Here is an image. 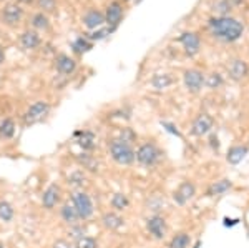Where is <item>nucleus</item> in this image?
Returning a JSON list of instances; mask_svg holds the SVG:
<instances>
[{
	"label": "nucleus",
	"instance_id": "1",
	"mask_svg": "<svg viewBox=\"0 0 249 248\" xmlns=\"http://www.w3.org/2000/svg\"><path fill=\"white\" fill-rule=\"evenodd\" d=\"M208 29H210L213 37H216L218 40H223V42H236L243 35L244 25L234 17L219 15V17L210 19Z\"/></svg>",
	"mask_w": 249,
	"mask_h": 248
},
{
	"label": "nucleus",
	"instance_id": "2",
	"mask_svg": "<svg viewBox=\"0 0 249 248\" xmlns=\"http://www.w3.org/2000/svg\"><path fill=\"white\" fill-rule=\"evenodd\" d=\"M108 152H110V157L116 165L130 167L135 163L133 145L128 142H123V140H120L118 137L111 138L110 142H108Z\"/></svg>",
	"mask_w": 249,
	"mask_h": 248
},
{
	"label": "nucleus",
	"instance_id": "3",
	"mask_svg": "<svg viewBox=\"0 0 249 248\" xmlns=\"http://www.w3.org/2000/svg\"><path fill=\"white\" fill-rule=\"evenodd\" d=\"M70 203L73 205V209L77 210V215L80 222H87L93 217L95 213V203L91 200L90 193L85 190H75L70 195Z\"/></svg>",
	"mask_w": 249,
	"mask_h": 248
},
{
	"label": "nucleus",
	"instance_id": "4",
	"mask_svg": "<svg viewBox=\"0 0 249 248\" xmlns=\"http://www.w3.org/2000/svg\"><path fill=\"white\" fill-rule=\"evenodd\" d=\"M135 160L142 167L150 169V167L158 165V162L161 160V150H160L153 142H144L136 149Z\"/></svg>",
	"mask_w": 249,
	"mask_h": 248
},
{
	"label": "nucleus",
	"instance_id": "5",
	"mask_svg": "<svg viewBox=\"0 0 249 248\" xmlns=\"http://www.w3.org/2000/svg\"><path fill=\"white\" fill-rule=\"evenodd\" d=\"M48 114H50V105H48V102L38 100V102L32 103L25 114H23V123H25V125H35V123L42 122Z\"/></svg>",
	"mask_w": 249,
	"mask_h": 248
},
{
	"label": "nucleus",
	"instance_id": "6",
	"mask_svg": "<svg viewBox=\"0 0 249 248\" xmlns=\"http://www.w3.org/2000/svg\"><path fill=\"white\" fill-rule=\"evenodd\" d=\"M146 230L155 240H163L168 233V222L163 215L153 213L146 218Z\"/></svg>",
	"mask_w": 249,
	"mask_h": 248
},
{
	"label": "nucleus",
	"instance_id": "7",
	"mask_svg": "<svg viewBox=\"0 0 249 248\" xmlns=\"http://www.w3.org/2000/svg\"><path fill=\"white\" fill-rule=\"evenodd\" d=\"M62 195H63L62 187H60L58 183H50V185L43 190L42 198H40L42 207L48 211L55 210V207H57L60 203V200H62Z\"/></svg>",
	"mask_w": 249,
	"mask_h": 248
},
{
	"label": "nucleus",
	"instance_id": "8",
	"mask_svg": "<svg viewBox=\"0 0 249 248\" xmlns=\"http://www.w3.org/2000/svg\"><path fill=\"white\" fill-rule=\"evenodd\" d=\"M196 195V185L190 180H184L178 185V189L175 190V193H173V200H175L176 205L179 207H184L190 200L195 198Z\"/></svg>",
	"mask_w": 249,
	"mask_h": 248
},
{
	"label": "nucleus",
	"instance_id": "9",
	"mask_svg": "<svg viewBox=\"0 0 249 248\" xmlns=\"http://www.w3.org/2000/svg\"><path fill=\"white\" fill-rule=\"evenodd\" d=\"M183 82H184V87L188 89V92H191V94H198L204 85V75H203L201 70L190 69V70L184 72Z\"/></svg>",
	"mask_w": 249,
	"mask_h": 248
},
{
	"label": "nucleus",
	"instance_id": "10",
	"mask_svg": "<svg viewBox=\"0 0 249 248\" xmlns=\"http://www.w3.org/2000/svg\"><path fill=\"white\" fill-rule=\"evenodd\" d=\"M213 125H214V120H213L211 115L199 114L191 123V134L195 137H204L213 130Z\"/></svg>",
	"mask_w": 249,
	"mask_h": 248
},
{
	"label": "nucleus",
	"instance_id": "11",
	"mask_svg": "<svg viewBox=\"0 0 249 248\" xmlns=\"http://www.w3.org/2000/svg\"><path fill=\"white\" fill-rule=\"evenodd\" d=\"M179 42H181L184 54L188 57H195L199 52V47H201V40H199V35L195 34V32H184L179 37Z\"/></svg>",
	"mask_w": 249,
	"mask_h": 248
},
{
	"label": "nucleus",
	"instance_id": "12",
	"mask_svg": "<svg viewBox=\"0 0 249 248\" xmlns=\"http://www.w3.org/2000/svg\"><path fill=\"white\" fill-rule=\"evenodd\" d=\"M73 137H75L77 145L83 152L91 153V152L96 149V137H95V134L91 130H78V132H75V134H73Z\"/></svg>",
	"mask_w": 249,
	"mask_h": 248
},
{
	"label": "nucleus",
	"instance_id": "13",
	"mask_svg": "<svg viewBox=\"0 0 249 248\" xmlns=\"http://www.w3.org/2000/svg\"><path fill=\"white\" fill-rule=\"evenodd\" d=\"M100 223L105 230H110V231H118L120 229L124 227V218L118 211H105L100 218Z\"/></svg>",
	"mask_w": 249,
	"mask_h": 248
},
{
	"label": "nucleus",
	"instance_id": "14",
	"mask_svg": "<svg viewBox=\"0 0 249 248\" xmlns=\"http://www.w3.org/2000/svg\"><path fill=\"white\" fill-rule=\"evenodd\" d=\"M123 19V7L120 2H111L107 7V14H105V22L110 25V32L115 30L118 27V23Z\"/></svg>",
	"mask_w": 249,
	"mask_h": 248
},
{
	"label": "nucleus",
	"instance_id": "15",
	"mask_svg": "<svg viewBox=\"0 0 249 248\" xmlns=\"http://www.w3.org/2000/svg\"><path fill=\"white\" fill-rule=\"evenodd\" d=\"M23 17V10L17 3H7L2 10V20L7 25H17Z\"/></svg>",
	"mask_w": 249,
	"mask_h": 248
},
{
	"label": "nucleus",
	"instance_id": "16",
	"mask_svg": "<svg viewBox=\"0 0 249 248\" xmlns=\"http://www.w3.org/2000/svg\"><path fill=\"white\" fill-rule=\"evenodd\" d=\"M75 160H77V163L82 170L90 172V173H98L100 172V162L96 160L95 155L88 153V152H83V153L77 155Z\"/></svg>",
	"mask_w": 249,
	"mask_h": 248
},
{
	"label": "nucleus",
	"instance_id": "17",
	"mask_svg": "<svg viewBox=\"0 0 249 248\" xmlns=\"http://www.w3.org/2000/svg\"><path fill=\"white\" fill-rule=\"evenodd\" d=\"M228 72H230V77L232 80H243L249 74V67L244 60L236 58L228 65Z\"/></svg>",
	"mask_w": 249,
	"mask_h": 248
},
{
	"label": "nucleus",
	"instance_id": "18",
	"mask_svg": "<svg viewBox=\"0 0 249 248\" xmlns=\"http://www.w3.org/2000/svg\"><path fill=\"white\" fill-rule=\"evenodd\" d=\"M67 183L71 187L73 190H83V187L88 183V175L85 170L77 169L73 172H70V175L67 177Z\"/></svg>",
	"mask_w": 249,
	"mask_h": 248
},
{
	"label": "nucleus",
	"instance_id": "19",
	"mask_svg": "<svg viewBox=\"0 0 249 248\" xmlns=\"http://www.w3.org/2000/svg\"><path fill=\"white\" fill-rule=\"evenodd\" d=\"M55 67H57V70L60 72L62 75H71L75 70H77V62H75L71 57H68V55H58L57 60H55Z\"/></svg>",
	"mask_w": 249,
	"mask_h": 248
},
{
	"label": "nucleus",
	"instance_id": "20",
	"mask_svg": "<svg viewBox=\"0 0 249 248\" xmlns=\"http://www.w3.org/2000/svg\"><path fill=\"white\" fill-rule=\"evenodd\" d=\"M83 25L90 30H95L98 27H102L105 23V15L98 10H88L85 15H83Z\"/></svg>",
	"mask_w": 249,
	"mask_h": 248
},
{
	"label": "nucleus",
	"instance_id": "21",
	"mask_svg": "<svg viewBox=\"0 0 249 248\" xmlns=\"http://www.w3.org/2000/svg\"><path fill=\"white\" fill-rule=\"evenodd\" d=\"M60 218H62L63 223H67L68 227L70 225H77V223H80V218L77 215V210L73 209V205H71L70 202H65L62 207H60Z\"/></svg>",
	"mask_w": 249,
	"mask_h": 248
},
{
	"label": "nucleus",
	"instance_id": "22",
	"mask_svg": "<svg viewBox=\"0 0 249 248\" xmlns=\"http://www.w3.org/2000/svg\"><path fill=\"white\" fill-rule=\"evenodd\" d=\"M232 189V182L228 178L218 180V182H213L206 190V197H218V195H224L226 191Z\"/></svg>",
	"mask_w": 249,
	"mask_h": 248
},
{
	"label": "nucleus",
	"instance_id": "23",
	"mask_svg": "<svg viewBox=\"0 0 249 248\" xmlns=\"http://www.w3.org/2000/svg\"><path fill=\"white\" fill-rule=\"evenodd\" d=\"M20 45L25 50H34L40 45V35L35 30H25L20 35Z\"/></svg>",
	"mask_w": 249,
	"mask_h": 248
},
{
	"label": "nucleus",
	"instance_id": "24",
	"mask_svg": "<svg viewBox=\"0 0 249 248\" xmlns=\"http://www.w3.org/2000/svg\"><path fill=\"white\" fill-rule=\"evenodd\" d=\"M248 147H241V145H236V147H231L230 152L226 155V160L231 163V165H238L239 162H243L244 157L248 155Z\"/></svg>",
	"mask_w": 249,
	"mask_h": 248
},
{
	"label": "nucleus",
	"instance_id": "25",
	"mask_svg": "<svg viewBox=\"0 0 249 248\" xmlns=\"http://www.w3.org/2000/svg\"><path fill=\"white\" fill-rule=\"evenodd\" d=\"M110 205H111V209H113V211H124L130 207V198L126 197L124 193H113L111 195V198H110Z\"/></svg>",
	"mask_w": 249,
	"mask_h": 248
},
{
	"label": "nucleus",
	"instance_id": "26",
	"mask_svg": "<svg viewBox=\"0 0 249 248\" xmlns=\"http://www.w3.org/2000/svg\"><path fill=\"white\" fill-rule=\"evenodd\" d=\"M191 237L186 231H179V233L173 235V238L168 243V248H190Z\"/></svg>",
	"mask_w": 249,
	"mask_h": 248
},
{
	"label": "nucleus",
	"instance_id": "27",
	"mask_svg": "<svg viewBox=\"0 0 249 248\" xmlns=\"http://www.w3.org/2000/svg\"><path fill=\"white\" fill-rule=\"evenodd\" d=\"M15 218V209L9 200H0V222L10 223Z\"/></svg>",
	"mask_w": 249,
	"mask_h": 248
},
{
	"label": "nucleus",
	"instance_id": "28",
	"mask_svg": "<svg viewBox=\"0 0 249 248\" xmlns=\"http://www.w3.org/2000/svg\"><path fill=\"white\" fill-rule=\"evenodd\" d=\"M15 122L12 118H2L0 120V138H5V140H9L12 138L15 135Z\"/></svg>",
	"mask_w": 249,
	"mask_h": 248
},
{
	"label": "nucleus",
	"instance_id": "29",
	"mask_svg": "<svg viewBox=\"0 0 249 248\" xmlns=\"http://www.w3.org/2000/svg\"><path fill=\"white\" fill-rule=\"evenodd\" d=\"M91 47H93V43H91V40H88L87 37H78L73 43H71V49H73L75 54H78V55H83L85 52L90 50Z\"/></svg>",
	"mask_w": 249,
	"mask_h": 248
},
{
	"label": "nucleus",
	"instance_id": "30",
	"mask_svg": "<svg viewBox=\"0 0 249 248\" xmlns=\"http://www.w3.org/2000/svg\"><path fill=\"white\" fill-rule=\"evenodd\" d=\"M171 83H173V78L168 74H158V75H155L153 80H151V85H153L156 90L168 89Z\"/></svg>",
	"mask_w": 249,
	"mask_h": 248
},
{
	"label": "nucleus",
	"instance_id": "31",
	"mask_svg": "<svg viewBox=\"0 0 249 248\" xmlns=\"http://www.w3.org/2000/svg\"><path fill=\"white\" fill-rule=\"evenodd\" d=\"M223 75L218 74V72H213V74H210L208 77H204V85L208 87V89L211 90H216L219 89L221 85H223Z\"/></svg>",
	"mask_w": 249,
	"mask_h": 248
},
{
	"label": "nucleus",
	"instance_id": "32",
	"mask_svg": "<svg viewBox=\"0 0 249 248\" xmlns=\"http://www.w3.org/2000/svg\"><path fill=\"white\" fill-rule=\"evenodd\" d=\"M67 235H68V238H70L71 242H77L78 238L85 237V227H83L82 222L77 223V225H70V229H68Z\"/></svg>",
	"mask_w": 249,
	"mask_h": 248
},
{
	"label": "nucleus",
	"instance_id": "33",
	"mask_svg": "<svg viewBox=\"0 0 249 248\" xmlns=\"http://www.w3.org/2000/svg\"><path fill=\"white\" fill-rule=\"evenodd\" d=\"M75 248H98V240L90 237V235H85L75 242Z\"/></svg>",
	"mask_w": 249,
	"mask_h": 248
},
{
	"label": "nucleus",
	"instance_id": "34",
	"mask_svg": "<svg viewBox=\"0 0 249 248\" xmlns=\"http://www.w3.org/2000/svg\"><path fill=\"white\" fill-rule=\"evenodd\" d=\"M32 25L35 27V29H48V17L43 12H38V14H35L34 17H32Z\"/></svg>",
	"mask_w": 249,
	"mask_h": 248
},
{
	"label": "nucleus",
	"instance_id": "35",
	"mask_svg": "<svg viewBox=\"0 0 249 248\" xmlns=\"http://www.w3.org/2000/svg\"><path fill=\"white\" fill-rule=\"evenodd\" d=\"M118 138L123 140V142H128V143H131V145H133V142L136 140V134L131 129H128V127H126V129L120 130Z\"/></svg>",
	"mask_w": 249,
	"mask_h": 248
},
{
	"label": "nucleus",
	"instance_id": "36",
	"mask_svg": "<svg viewBox=\"0 0 249 248\" xmlns=\"http://www.w3.org/2000/svg\"><path fill=\"white\" fill-rule=\"evenodd\" d=\"M38 7L43 12H53L57 9V0H38Z\"/></svg>",
	"mask_w": 249,
	"mask_h": 248
},
{
	"label": "nucleus",
	"instance_id": "37",
	"mask_svg": "<svg viewBox=\"0 0 249 248\" xmlns=\"http://www.w3.org/2000/svg\"><path fill=\"white\" fill-rule=\"evenodd\" d=\"M52 248H75V242H68V240H57V242H53V245Z\"/></svg>",
	"mask_w": 249,
	"mask_h": 248
},
{
	"label": "nucleus",
	"instance_id": "38",
	"mask_svg": "<svg viewBox=\"0 0 249 248\" xmlns=\"http://www.w3.org/2000/svg\"><path fill=\"white\" fill-rule=\"evenodd\" d=\"M161 125L164 127V129H166L168 132H170V134H173V135H178V137H181V134H179L178 132V129H176L175 125H173V123H168V122H163Z\"/></svg>",
	"mask_w": 249,
	"mask_h": 248
},
{
	"label": "nucleus",
	"instance_id": "39",
	"mask_svg": "<svg viewBox=\"0 0 249 248\" xmlns=\"http://www.w3.org/2000/svg\"><path fill=\"white\" fill-rule=\"evenodd\" d=\"M239 223L238 218H224V227H236Z\"/></svg>",
	"mask_w": 249,
	"mask_h": 248
},
{
	"label": "nucleus",
	"instance_id": "40",
	"mask_svg": "<svg viewBox=\"0 0 249 248\" xmlns=\"http://www.w3.org/2000/svg\"><path fill=\"white\" fill-rule=\"evenodd\" d=\"M211 147H213V149H216V150L219 149V140H218V137H211Z\"/></svg>",
	"mask_w": 249,
	"mask_h": 248
},
{
	"label": "nucleus",
	"instance_id": "41",
	"mask_svg": "<svg viewBox=\"0 0 249 248\" xmlns=\"http://www.w3.org/2000/svg\"><path fill=\"white\" fill-rule=\"evenodd\" d=\"M3 60H5V52H3L2 45H0V63H3Z\"/></svg>",
	"mask_w": 249,
	"mask_h": 248
},
{
	"label": "nucleus",
	"instance_id": "42",
	"mask_svg": "<svg viewBox=\"0 0 249 248\" xmlns=\"http://www.w3.org/2000/svg\"><path fill=\"white\" fill-rule=\"evenodd\" d=\"M193 248H201V240H198V242L193 245Z\"/></svg>",
	"mask_w": 249,
	"mask_h": 248
},
{
	"label": "nucleus",
	"instance_id": "43",
	"mask_svg": "<svg viewBox=\"0 0 249 248\" xmlns=\"http://www.w3.org/2000/svg\"><path fill=\"white\" fill-rule=\"evenodd\" d=\"M17 2H20V3H32L34 0H17Z\"/></svg>",
	"mask_w": 249,
	"mask_h": 248
},
{
	"label": "nucleus",
	"instance_id": "44",
	"mask_svg": "<svg viewBox=\"0 0 249 248\" xmlns=\"http://www.w3.org/2000/svg\"><path fill=\"white\" fill-rule=\"evenodd\" d=\"M0 248H5V245H3V243H2V242H0Z\"/></svg>",
	"mask_w": 249,
	"mask_h": 248
}]
</instances>
